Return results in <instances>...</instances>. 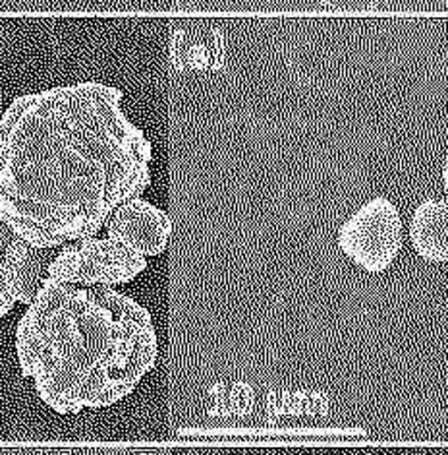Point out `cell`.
I'll return each instance as SVG.
<instances>
[{
	"label": "cell",
	"mask_w": 448,
	"mask_h": 455,
	"mask_svg": "<svg viewBox=\"0 0 448 455\" xmlns=\"http://www.w3.org/2000/svg\"><path fill=\"white\" fill-rule=\"evenodd\" d=\"M443 184H444V192H446V196H448V161H446L444 167H443Z\"/></svg>",
	"instance_id": "obj_8"
},
{
	"label": "cell",
	"mask_w": 448,
	"mask_h": 455,
	"mask_svg": "<svg viewBox=\"0 0 448 455\" xmlns=\"http://www.w3.org/2000/svg\"><path fill=\"white\" fill-rule=\"evenodd\" d=\"M151 156L118 88L21 95L0 118V221L37 248L93 236L149 187Z\"/></svg>",
	"instance_id": "obj_1"
},
{
	"label": "cell",
	"mask_w": 448,
	"mask_h": 455,
	"mask_svg": "<svg viewBox=\"0 0 448 455\" xmlns=\"http://www.w3.org/2000/svg\"><path fill=\"white\" fill-rule=\"evenodd\" d=\"M338 246L365 272H385L402 248V220L397 205L382 196L371 198L342 223Z\"/></svg>",
	"instance_id": "obj_4"
},
{
	"label": "cell",
	"mask_w": 448,
	"mask_h": 455,
	"mask_svg": "<svg viewBox=\"0 0 448 455\" xmlns=\"http://www.w3.org/2000/svg\"><path fill=\"white\" fill-rule=\"evenodd\" d=\"M410 238L415 252L423 259L448 262V202H421L412 215Z\"/></svg>",
	"instance_id": "obj_6"
},
{
	"label": "cell",
	"mask_w": 448,
	"mask_h": 455,
	"mask_svg": "<svg viewBox=\"0 0 448 455\" xmlns=\"http://www.w3.org/2000/svg\"><path fill=\"white\" fill-rule=\"evenodd\" d=\"M147 269V258L111 236H85L57 248L49 279L70 285H122Z\"/></svg>",
	"instance_id": "obj_3"
},
{
	"label": "cell",
	"mask_w": 448,
	"mask_h": 455,
	"mask_svg": "<svg viewBox=\"0 0 448 455\" xmlns=\"http://www.w3.org/2000/svg\"><path fill=\"white\" fill-rule=\"evenodd\" d=\"M103 229L106 236L132 248L141 256L151 258L167 251L172 221L157 205L138 196L120 204Z\"/></svg>",
	"instance_id": "obj_5"
},
{
	"label": "cell",
	"mask_w": 448,
	"mask_h": 455,
	"mask_svg": "<svg viewBox=\"0 0 448 455\" xmlns=\"http://www.w3.org/2000/svg\"><path fill=\"white\" fill-rule=\"evenodd\" d=\"M319 3L331 12L342 14H367L375 12L379 6V0H319Z\"/></svg>",
	"instance_id": "obj_7"
},
{
	"label": "cell",
	"mask_w": 448,
	"mask_h": 455,
	"mask_svg": "<svg viewBox=\"0 0 448 455\" xmlns=\"http://www.w3.org/2000/svg\"><path fill=\"white\" fill-rule=\"evenodd\" d=\"M157 351L149 310L108 285L47 277L16 330L21 374L62 417L126 399L153 371Z\"/></svg>",
	"instance_id": "obj_2"
}]
</instances>
